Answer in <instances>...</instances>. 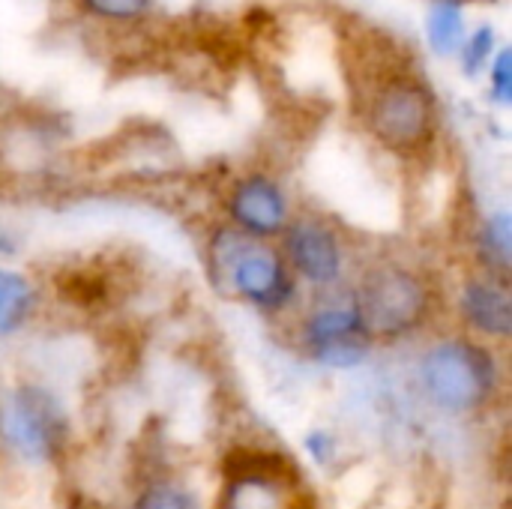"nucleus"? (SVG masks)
Listing matches in <instances>:
<instances>
[{"instance_id":"obj_10","label":"nucleus","mask_w":512,"mask_h":509,"mask_svg":"<svg viewBox=\"0 0 512 509\" xmlns=\"http://www.w3.org/2000/svg\"><path fill=\"white\" fill-rule=\"evenodd\" d=\"M294 213L288 186L270 171H246L222 195V222L252 240L276 243Z\"/></svg>"},{"instance_id":"obj_11","label":"nucleus","mask_w":512,"mask_h":509,"mask_svg":"<svg viewBox=\"0 0 512 509\" xmlns=\"http://www.w3.org/2000/svg\"><path fill=\"white\" fill-rule=\"evenodd\" d=\"M468 252L474 270L492 273L498 279L512 282V210L510 207H492L477 219V225L468 234Z\"/></svg>"},{"instance_id":"obj_2","label":"nucleus","mask_w":512,"mask_h":509,"mask_svg":"<svg viewBox=\"0 0 512 509\" xmlns=\"http://www.w3.org/2000/svg\"><path fill=\"white\" fill-rule=\"evenodd\" d=\"M351 291L375 348L417 345L441 330L444 282L411 255L381 249L363 258Z\"/></svg>"},{"instance_id":"obj_5","label":"nucleus","mask_w":512,"mask_h":509,"mask_svg":"<svg viewBox=\"0 0 512 509\" xmlns=\"http://www.w3.org/2000/svg\"><path fill=\"white\" fill-rule=\"evenodd\" d=\"M285 327L303 360L330 375L363 372L378 351L366 333L351 285L342 291L306 297Z\"/></svg>"},{"instance_id":"obj_18","label":"nucleus","mask_w":512,"mask_h":509,"mask_svg":"<svg viewBox=\"0 0 512 509\" xmlns=\"http://www.w3.org/2000/svg\"><path fill=\"white\" fill-rule=\"evenodd\" d=\"M153 0H84V6L99 15V18H111V21H129L147 12Z\"/></svg>"},{"instance_id":"obj_9","label":"nucleus","mask_w":512,"mask_h":509,"mask_svg":"<svg viewBox=\"0 0 512 509\" xmlns=\"http://www.w3.org/2000/svg\"><path fill=\"white\" fill-rule=\"evenodd\" d=\"M444 312L450 327L507 351L512 342V282L465 267L450 288H444Z\"/></svg>"},{"instance_id":"obj_14","label":"nucleus","mask_w":512,"mask_h":509,"mask_svg":"<svg viewBox=\"0 0 512 509\" xmlns=\"http://www.w3.org/2000/svg\"><path fill=\"white\" fill-rule=\"evenodd\" d=\"M426 36L438 57H453L465 42L462 0H432L426 15Z\"/></svg>"},{"instance_id":"obj_3","label":"nucleus","mask_w":512,"mask_h":509,"mask_svg":"<svg viewBox=\"0 0 512 509\" xmlns=\"http://www.w3.org/2000/svg\"><path fill=\"white\" fill-rule=\"evenodd\" d=\"M201 270L216 297L267 321L288 324L306 300L276 243L252 240L222 219L201 240Z\"/></svg>"},{"instance_id":"obj_8","label":"nucleus","mask_w":512,"mask_h":509,"mask_svg":"<svg viewBox=\"0 0 512 509\" xmlns=\"http://www.w3.org/2000/svg\"><path fill=\"white\" fill-rule=\"evenodd\" d=\"M369 132L381 147L399 156H420L438 132L432 93L411 78H393L375 90L366 108Z\"/></svg>"},{"instance_id":"obj_13","label":"nucleus","mask_w":512,"mask_h":509,"mask_svg":"<svg viewBox=\"0 0 512 509\" xmlns=\"http://www.w3.org/2000/svg\"><path fill=\"white\" fill-rule=\"evenodd\" d=\"M129 509H210V504L189 477L162 468L135 483Z\"/></svg>"},{"instance_id":"obj_4","label":"nucleus","mask_w":512,"mask_h":509,"mask_svg":"<svg viewBox=\"0 0 512 509\" xmlns=\"http://www.w3.org/2000/svg\"><path fill=\"white\" fill-rule=\"evenodd\" d=\"M72 447V414L60 393L33 378L0 387V456L27 471L57 468Z\"/></svg>"},{"instance_id":"obj_19","label":"nucleus","mask_w":512,"mask_h":509,"mask_svg":"<svg viewBox=\"0 0 512 509\" xmlns=\"http://www.w3.org/2000/svg\"><path fill=\"white\" fill-rule=\"evenodd\" d=\"M18 255V237L9 228H0V264H12Z\"/></svg>"},{"instance_id":"obj_15","label":"nucleus","mask_w":512,"mask_h":509,"mask_svg":"<svg viewBox=\"0 0 512 509\" xmlns=\"http://www.w3.org/2000/svg\"><path fill=\"white\" fill-rule=\"evenodd\" d=\"M300 450L306 456V462L318 471H336L342 465L345 456V441L342 432H336L333 426H309L300 438Z\"/></svg>"},{"instance_id":"obj_16","label":"nucleus","mask_w":512,"mask_h":509,"mask_svg":"<svg viewBox=\"0 0 512 509\" xmlns=\"http://www.w3.org/2000/svg\"><path fill=\"white\" fill-rule=\"evenodd\" d=\"M459 51H462V72L471 78L480 75L483 69H489V63L495 57V27H489V24L477 27L471 36H465Z\"/></svg>"},{"instance_id":"obj_17","label":"nucleus","mask_w":512,"mask_h":509,"mask_svg":"<svg viewBox=\"0 0 512 509\" xmlns=\"http://www.w3.org/2000/svg\"><path fill=\"white\" fill-rule=\"evenodd\" d=\"M489 96L498 108H510L512 102V51L501 48L489 63Z\"/></svg>"},{"instance_id":"obj_1","label":"nucleus","mask_w":512,"mask_h":509,"mask_svg":"<svg viewBox=\"0 0 512 509\" xmlns=\"http://www.w3.org/2000/svg\"><path fill=\"white\" fill-rule=\"evenodd\" d=\"M507 351L471 339L453 327L414 345L408 387L441 420L477 423L507 399Z\"/></svg>"},{"instance_id":"obj_6","label":"nucleus","mask_w":512,"mask_h":509,"mask_svg":"<svg viewBox=\"0 0 512 509\" xmlns=\"http://www.w3.org/2000/svg\"><path fill=\"white\" fill-rule=\"evenodd\" d=\"M210 509H318V504L288 453L240 447L222 456Z\"/></svg>"},{"instance_id":"obj_12","label":"nucleus","mask_w":512,"mask_h":509,"mask_svg":"<svg viewBox=\"0 0 512 509\" xmlns=\"http://www.w3.org/2000/svg\"><path fill=\"white\" fill-rule=\"evenodd\" d=\"M42 312V285L15 264H0V342L21 336Z\"/></svg>"},{"instance_id":"obj_7","label":"nucleus","mask_w":512,"mask_h":509,"mask_svg":"<svg viewBox=\"0 0 512 509\" xmlns=\"http://www.w3.org/2000/svg\"><path fill=\"white\" fill-rule=\"evenodd\" d=\"M276 246L306 297L348 288L363 261L351 234L318 210H297Z\"/></svg>"}]
</instances>
